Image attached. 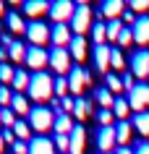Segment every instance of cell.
<instances>
[{
  "instance_id": "1",
  "label": "cell",
  "mask_w": 149,
  "mask_h": 154,
  "mask_svg": "<svg viewBox=\"0 0 149 154\" xmlns=\"http://www.w3.org/2000/svg\"><path fill=\"white\" fill-rule=\"evenodd\" d=\"M52 84H55V79L50 76L47 71H39V73H32V84H29V99L32 102H37V105H42V102H47V99L55 97V91H52Z\"/></svg>"
},
{
  "instance_id": "2",
  "label": "cell",
  "mask_w": 149,
  "mask_h": 154,
  "mask_svg": "<svg viewBox=\"0 0 149 154\" xmlns=\"http://www.w3.org/2000/svg\"><path fill=\"white\" fill-rule=\"evenodd\" d=\"M26 120H29V125H32V131L37 136H45L55 125V110L52 107H45V105H34Z\"/></svg>"
},
{
  "instance_id": "3",
  "label": "cell",
  "mask_w": 149,
  "mask_h": 154,
  "mask_svg": "<svg viewBox=\"0 0 149 154\" xmlns=\"http://www.w3.org/2000/svg\"><path fill=\"white\" fill-rule=\"evenodd\" d=\"M71 50L68 47H50V68L55 71V76H68L71 73Z\"/></svg>"
},
{
  "instance_id": "4",
  "label": "cell",
  "mask_w": 149,
  "mask_h": 154,
  "mask_svg": "<svg viewBox=\"0 0 149 154\" xmlns=\"http://www.w3.org/2000/svg\"><path fill=\"white\" fill-rule=\"evenodd\" d=\"M92 8H89V3H76V13L73 18H71V32L76 34V37H84V32L86 29H92Z\"/></svg>"
},
{
  "instance_id": "5",
  "label": "cell",
  "mask_w": 149,
  "mask_h": 154,
  "mask_svg": "<svg viewBox=\"0 0 149 154\" xmlns=\"http://www.w3.org/2000/svg\"><path fill=\"white\" fill-rule=\"evenodd\" d=\"M73 13H76V3H71V0H55V3H50V18H52V24H71Z\"/></svg>"
},
{
  "instance_id": "6",
  "label": "cell",
  "mask_w": 149,
  "mask_h": 154,
  "mask_svg": "<svg viewBox=\"0 0 149 154\" xmlns=\"http://www.w3.org/2000/svg\"><path fill=\"white\" fill-rule=\"evenodd\" d=\"M26 39L32 47H45L50 42V26L42 21H29L26 24Z\"/></svg>"
},
{
  "instance_id": "7",
  "label": "cell",
  "mask_w": 149,
  "mask_h": 154,
  "mask_svg": "<svg viewBox=\"0 0 149 154\" xmlns=\"http://www.w3.org/2000/svg\"><path fill=\"white\" fill-rule=\"evenodd\" d=\"M128 105H131V110H136V115L147 112V107H149V84L139 81L131 91H128Z\"/></svg>"
},
{
  "instance_id": "8",
  "label": "cell",
  "mask_w": 149,
  "mask_h": 154,
  "mask_svg": "<svg viewBox=\"0 0 149 154\" xmlns=\"http://www.w3.org/2000/svg\"><path fill=\"white\" fill-rule=\"evenodd\" d=\"M24 65H29L34 73H39V71H45L50 65V50H45V47H26V63Z\"/></svg>"
},
{
  "instance_id": "9",
  "label": "cell",
  "mask_w": 149,
  "mask_h": 154,
  "mask_svg": "<svg viewBox=\"0 0 149 154\" xmlns=\"http://www.w3.org/2000/svg\"><path fill=\"white\" fill-rule=\"evenodd\" d=\"M89 84H92L89 71H84V68L73 65V68H71V73H68V86H71V94H73V97H81V91L86 89Z\"/></svg>"
},
{
  "instance_id": "10",
  "label": "cell",
  "mask_w": 149,
  "mask_h": 154,
  "mask_svg": "<svg viewBox=\"0 0 149 154\" xmlns=\"http://www.w3.org/2000/svg\"><path fill=\"white\" fill-rule=\"evenodd\" d=\"M50 42L52 47H71L73 42V32L68 24H52L50 26Z\"/></svg>"
},
{
  "instance_id": "11",
  "label": "cell",
  "mask_w": 149,
  "mask_h": 154,
  "mask_svg": "<svg viewBox=\"0 0 149 154\" xmlns=\"http://www.w3.org/2000/svg\"><path fill=\"white\" fill-rule=\"evenodd\" d=\"M92 57H94V68L107 76V68H113V47L110 45H94Z\"/></svg>"
},
{
  "instance_id": "12",
  "label": "cell",
  "mask_w": 149,
  "mask_h": 154,
  "mask_svg": "<svg viewBox=\"0 0 149 154\" xmlns=\"http://www.w3.org/2000/svg\"><path fill=\"white\" fill-rule=\"evenodd\" d=\"M126 13V3L123 0H105L102 5H99L97 16L105 18V21H118V18Z\"/></svg>"
},
{
  "instance_id": "13",
  "label": "cell",
  "mask_w": 149,
  "mask_h": 154,
  "mask_svg": "<svg viewBox=\"0 0 149 154\" xmlns=\"http://www.w3.org/2000/svg\"><path fill=\"white\" fill-rule=\"evenodd\" d=\"M115 146H118L115 125H113V128H99L97 131V149H99V154H110Z\"/></svg>"
},
{
  "instance_id": "14",
  "label": "cell",
  "mask_w": 149,
  "mask_h": 154,
  "mask_svg": "<svg viewBox=\"0 0 149 154\" xmlns=\"http://www.w3.org/2000/svg\"><path fill=\"white\" fill-rule=\"evenodd\" d=\"M131 73L139 79L149 76V50H136L131 55Z\"/></svg>"
},
{
  "instance_id": "15",
  "label": "cell",
  "mask_w": 149,
  "mask_h": 154,
  "mask_svg": "<svg viewBox=\"0 0 149 154\" xmlns=\"http://www.w3.org/2000/svg\"><path fill=\"white\" fill-rule=\"evenodd\" d=\"M21 11H24V16H29L32 21H39V16L50 13V3L47 0H26V3H21Z\"/></svg>"
},
{
  "instance_id": "16",
  "label": "cell",
  "mask_w": 149,
  "mask_h": 154,
  "mask_svg": "<svg viewBox=\"0 0 149 154\" xmlns=\"http://www.w3.org/2000/svg\"><path fill=\"white\" fill-rule=\"evenodd\" d=\"M55 144H52V138L47 136H34L29 141V154H55Z\"/></svg>"
},
{
  "instance_id": "17",
  "label": "cell",
  "mask_w": 149,
  "mask_h": 154,
  "mask_svg": "<svg viewBox=\"0 0 149 154\" xmlns=\"http://www.w3.org/2000/svg\"><path fill=\"white\" fill-rule=\"evenodd\" d=\"M131 32H133V42H139V45H149V13L136 18V24L131 26Z\"/></svg>"
},
{
  "instance_id": "18",
  "label": "cell",
  "mask_w": 149,
  "mask_h": 154,
  "mask_svg": "<svg viewBox=\"0 0 149 154\" xmlns=\"http://www.w3.org/2000/svg\"><path fill=\"white\" fill-rule=\"evenodd\" d=\"M76 128V123L71 115L66 112H55V125H52V131H55V136H71Z\"/></svg>"
},
{
  "instance_id": "19",
  "label": "cell",
  "mask_w": 149,
  "mask_h": 154,
  "mask_svg": "<svg viewBox=\"0 0 149 154\" xmlns=\"http://www.w3.org/2000/svg\"><path fill=\"white\" fill-rule=\"evenodd\" d=\"M11 110L16 112V118H29V112H32V105H29V97L26 94H16L13 91V99H11Z\"/></svg>"
},
{
  "instance_id": "20",
  "label": "cell",
  "mask_w": 149,
  "mask_h": 154,
  "mask_svg": "<svg viewBox=\"0 0 149 154\" xmlns=\"http://www.w3.org/2000/svg\"><path fill=\"white\" fill-rule=\"evenodd\" d=\"M84 149H86V131L84 125H76L71 133V154H84Z\"/></svg>"
},
{
  "instance_id": "21",
  "label": "cell",
  "mask_w": 149,
  "mask_h": 154,
  "mask_svg": "<svg viewBox=\"0 0 149 154\" xmlns=\"http://www.w3.org/2000/svg\"><path fill=\"white\" fill-rule=\"evenodd\" d=\"M29 84H32V73L26 68H16V76H13V91L16 94H24L29 91Z\"/></svg>"
},
{
  "instance_id": "22",
  "label": "cell",
  "mask_w": 149,
  "mask_h": 154,
  "mask_svg": "<svg viewBox=\"0 0 149 154\" xmlns=\"http://www.w3.org/2000/svg\"><path fill=\"white\" fill-rule=\"evenodd\" d=\"M5 24H8V29L13 34H26V24H24V18H21V13H16V11L5 13Z\"/></svg>"
},
{
  "instance_id": "23",
  "label": "cell",
  "mask_w": 149,
  "mask_h": 154,
  "mask_svg": "<svg viewBox=\"0 0 149 154\" xmlns=\"http://www.w3.org/2000/svg\"><path fill=\"white\" fill-rule=\"evenodd\" d=\"M94 99L99 102L102 110H113V105H115V97H113V91H110L107 86H99V89L94 91Z\"/></svg>"
},
{
  "instance_id": "24",
  "label": "cell",
  "mask_w": 149,
  "mask_h": 154,
  "mask_svg": "<svg viewBox=\"0 0 149 154\" xmlns=\"http://www.w3.org/2000/svg\"><path fill=\"white\" fill-rule=\"evenodd\" d=\"M131 123L128 120H118L115 125V136H118V146H128V141H131Z\"/></svg>"
},
{
  "instance_id": "25",
  "label": "cell",
  "mask_w": 149,
  "mask_h": 154,
  "mask_svg": "<svg viewBox=\"0 0 149 154\" xmlns=\"http://www.w3.org/2000/svg\"><path fill=\"white\" fill-rule=\"evenodd\" d=\"M71 57H73L76 63H81L84 57H86V39L84 37H73V42H71Z\"/></svg>"
},
{
  "instance_id": "26",
  "label": "cell",
  "mask_w": 149,
  "mask_h": 154,
  "mask_svg": "<svg viewBox=\"0 0 149 154\" xmlns=\"http://www.w3.org/2000/svg\"><path fill=\"white\" fill-rule=\"evenodd\" d=\"M92 39H94V45L107 42V21H94L92 24Z\"/></svg>"
},
{
  "instance_id": "27",
  "label": "cell",
  "mask_w": 149,
  "mask_h": 154,
  "mask_svg": "<svg viewBox=\"0 0 149 154\" xmlns=\"http://www.w3.org/2000/svg\"><path fill=\"white\" fill-rule=\"evenodd\" d=\"M13 133H16L18 141H32L34 138V131H32V125H29V120H16Z\"/></svg>"
},
{
  "instance_id": "28",
  "label": "cell",
  "mask_w": 149,
  "mask_h": 154,
  "mask_svg": "<svg viewBox=\"0 0 149 154\" xmlns=\"http://www.w3.org/2000/svg\"><path fill=\"white\" fill-rule=\"evenodd\" d=\"M26 47H29V45H21V42H16L13 47H8V57H11L16 65H24V63H26Z\"/></svg>"
},
{
  "instance_id": "29",
  "label": "cell",
  "mask_w": 149,
  "mask_h": 154,
  "mask_svg": "<svg viewBox=\"0 0 149 154\" xmlns=\"http://www.w3.org/2000/svg\"><path fill=\"white\" fill-rule=\"evenodd\" d=\"M73 115H76V120H86V118L92 115V105H89V99H84V97H76Z\"/></svg>"
},
{
  "instance_id": "30",
  "label": "cell",
  "mask_w": 149,
  "mask_h": 154,
  "mask_svg": "<svg viewBox=\"0 0 149 154\" xmlns=\"http://www.w3.org/2000/svg\"><path fill=\"white\" fill-rule=\"evenodd\" d=\"M52 91H55V99H66L68 91H71V86H68V76H55Z\"/></svg>"
},
{
  "instance_id": "31",
  "label": "cell",
  "mask_w": 149,
  "mask_h": 154,
  "mask_svg": "<svg viewBox=\"0 0 149 154\" xmlns=\"http://www.w3.org/2000/svg\"><path fill=\"white\" fill-rule=\"evenodd\" d=\"M131 125L139 131L141 136H149V112H139V115H133Z\"/></svg>"
},
{
  "instance_id": "32",
  "label": "cell",
  "mask_w": 149,
  "mask_h": 154,
  "mask_svg": "<svg viewBox=\"0 0 149 154\" xmlns=\"http://www.w3.org/2000/svg\"><path fill=\"white\" fill-rule=\"evenodd\" d=\"M13 76H16L13 63H0V86H8V84H13Z\"/></svg>"
},
{
  "instance_id": "33",
  "label": "cell",
  "mask_w": 149,
  "mask_h": 154,
  "mask_svg": "<svg viewBox=\"0 0 149 154\" xmlns=\"http://www.w3.org/2000/svg\"><path fill=\"white\" fill-rule=\"evenodd\" d=\"M128 110H131V105H128V99L118 97V99H115V105H113V115H115L118 120H126V118H128Z\"/></svg>"
},
{
  "instance_id": "34",
  "label": "cell",
  "mask_w": 149,
  "mask_h": 154,
  "mask_svg": "<svg viewBox=\"0 0 149 154\" xmlns=\"http://www.w3.org/2000/svg\"><path fill=\"white\" fill-rule=\"evenodd\" d=\"M105 86H107L113 94H118V91L126 89V86H123V79H120V76H115V73H107V76H105Z\"/></svg>"
},
{
  "instance_id": "35",
  "label": "cell",
  "mask_w": 149,
  "mask_h": 154,
  "mask_svg": "<svg viewBox=\"0 0 149 154\" xmlns=\"http://www.w3.org/2000/svg\"><path fill=\"white\" fill-rule=\"evenodd\" d=\"M123 29L126 26L120 24V18H118V21H107V42H118V37H120Z\"/></svg>"
},
{
  "instance_id": "36",
  "label": "cell",
  "mask_w": 149,
  "mask_h": 154,
  "mask_svg": "<svg viewBox=\"0 0 149 154\" xmlns=\"http://www.w3.org/2000/svg\"><path fill=\"white\" fill-rule=\"evenodd\" d=\"M113 120H115L113 110H99V112H97V123H99V128H113Z\"/></svg>"
},
{
  "instance_id": "37",
  "label": "cell",
  "mask_w": 149,
  "mask_h": 154,
  "mask_svg": "<svg viewBox=\"0 0 149 154\" xmlns=\"http://www.w3.org/2000/svg\"><path fill=\"white\" fill-rule=\"evenodd\" d=\"M16 120H21V118H16V112H13L11 107H3V118H0L3 128H13V125H16Z\"/></svg>"
},
{
  "instance_id": "38",
  "label": "cell",
  "mask_w": 149,
  "mask_h": 154,
  "mask_svg": "<svg viewBox=\"0 0 149 154\" xmlns=\"http://www.w3.org/2000/svg\"><path fill=\"white\" fill-rule=\"evenodd\" d=\"M52 144H55V149L58 152H63V154H71V136H55L52 138Z\"/></svg>"
},
{
  "instance_id": "39",
  "label": "cell",
  "mask_w": 149,
  "mask_h": 154,
  "mask_svg": "<svg viewBox=\"0 0 149 154\" xmlns=\"http://www.w3.org/2000/svg\"><path fill=\"white\" fill-rule=\"evenodd\" d=\"M128 11L147 16V11H149V0H131V3H128Z\"/></svg>"
},
{
  "instance_id": "40",
  "label": "cell",
  "mask_w": 149,
  "mask_h": 154,
  "mask_svg": "<svg viewBox=\"0 0 149 154\" xmlns=\"http://www.w3.org/2000/svg\"><path fill=\"white\" fill-rule=\"evenodd\" d=\"M11 99H13L11 86H0V107H11Z\"/></svg>"
},
{
  "instance_id": "41",
  "label": "cell",
  "mask_w": 149,
  "mask_h": 154,
  "mask_svg": "<svg viewBox=\"0 0 149 154\" xmlns=\"http://www.w3.org/2000/svg\"><path fill=\"white\" fill-rule=\"evenodd\" d=\"M113 68H115V71H123L126 68L123 55H120V50H115V47H113Z\"/></svg>"
},
{
  "instance_id": "42",
  "label": "cell",
  "mask_w": 149,
  "mask_h": 154,
  "mask_svg": "<svg viewBox=\"0 0 149 154\" xmlns=\"http://www.w3.org/2000/svg\"><path fill=\"white\" fill-rule=\"evenodd\" d=\"M131 42H133V32L128 29V26H126L123 32H120V37H118V45H123V47H128Z\"/></svg>"
},
{
  "instance_id": "43",
  "label": "cell",
  "mask_w": 149,
  "mask_h": 154,
  "mask_svg": "<svg viewBox=\"0 0 149 154\" xmlns=\"http://www.w3.org/2000/svg\"><path fill=\"white\" fill-rule=\"evenodd\" d=\"M11 152L13 154H29V141H16L11 146Z\"/></svg>"
},
{
  "instance_id": "44",
  "label": "cell",
  "mask_w": 149,
  "mask_h": 154,
  "mask_svg": "<svg viewBox=\"0 0 149 154\" xmlns=\"http://www.w3.org/2000/svg\"><path fill=\"white\" fill-rule=\"evenodd\" d=\"M3 141H5V146H13L18 141L16 133H13V128H5V131H3Z\"/></svg>"
},
{
  "instance_id": "45",
  "label": "cell",
  "mask_w": 149,
  "mask_h": 154,
  "mask_svg": "<svg viewBox=\"0 0 149 154\" xmlns=\"http://www.w3.org/2000/svg\"><path fill=\"white\" fill-rule=\"evenodd\" d=\"M133 154H149V141H141V144L133 146Z\"/></svg>"
},
{
  "instance_id": "46",
  "label": "cell",
  "mask_w": 149,
  "mask_h": 154,
  "mask_svg": "<svg viewBox=\"0 0 149 154\" xmlns=\"http://www.w3.org/2000/svg\"><path fill=\"white\" fill-rule=\"evenodd\" d=\"M123 86H126L128 91H131L133 86H136V84H133V73H123Z\"/></svg>"
},
{
  "instance_id": "47",
  "label": "cell",
  "mask_w": 149,
  "mask_h": 154,
  "mask_svg": "<svg viewBox=\"0 0 149 154\" xmlns=\"http://www.w3.org/2000/svg\"><path fill=\"white\" fill-rule=\"evenodd\" d=\"M0 42H3V47H5V50H8V47H13V45H16V39H13L11 34H3V37H0Z\"/></svg>"
},
{
  "instance_id": "48",
  "label": "cell",
  "mask_w": 149,
  "mask_h": 154,
  "mask_svg": "<svg viewBox=\"0 0 149 154\" xmlns=\"http://www.w3.org/2000/svg\"><path fill=\"white\" fill-rule=\"evenodd\" d=\"M123 21H126V24H136V13H133V11H126V13H123Z\"/></svg>"
},
{
  "instance_id": "49",
  "label": "cell",
  "mask_w": 149,
  "mask_h": 154,
  "mask_svg": "<svg viewBox=\"0 0 149 154\" xmlns=\"http://www.w3.org/2000/svg\"><path fill=\"white\" fill-rule=\"evenodd\" d=\"M115 154H133V149H128V146H118Z\"/></svg>"
},
{
  "instance_id": "50",
  "label": "cell",
  "mask_w": 149,
  "mask_h": 154,
  "mask_svg": "<svg viewBox=\"0 0 149 154\" xmlns=\"http://www.w3.org/2000/svg\"><path fill=\"white\" fill-rule=\"evenodd\" d=\"M5 57H8V50H5V47H0V63H8Z\"/></svg>"
},
{
  "instance_id": "51",
  "label": "cell",
  "mask_w": 149,
  "mask_h": 154,
  "mask_svg": "<svg viewBox=\"0 0 149 154\" xmlns=\"http://www.w3.org/2000/svg\"><path fill=\"white\" fill-rule=\"evenodd\" d=\"M0 154H5V141H3V133H0Z\"/></svg>"
},
{
  "instance_id": "52",
  "label": "cell",
  "mask_w": 149,
  "mask_h": 154,
  "mask_svg": "<svg viewBox=\"0 0 149 154\" xmlns=\"http://www.w3.org/2000/svg\"><path fill=\"white\" fill-rule=\"evenodd\" d=\"M5 13H8V11H5V5L0 3V16H5Z\"/></svg>"
},
{
  "instance_id": "53",
  "label": "cell",
  "mask_w": 149,
  "mask_h": 154,
  "mask_svg": "<svg viewBox=\"0 0 149 154\" xmlns=\"http://www.w3.org/2000/svg\"><path fill=\"white\" fill-rule=\"evenodd\" d=\"M0 118H3V107H0ZM0 125H3V123H0Z\"/></svg>"
},
{
  "instance_id": "54",
  "label": "cell",
  "mask_w": 149,
  "mask_h": 154,
  "mask_svg": "<svg viewBox=\"0 0 149 154\" xmlns=\"http://www.w3.org/2000/svg\"><path fill=\"white\" fill-rule=\"evenodd\" d=\"M5 154H13V152H5Z\"/></svg>"
},
{
  "instance_id": "55",
  "label": "cell",
  "mask_w": 149,
  "mask_h": 154,
  "mask_svg": "<svg viewBox=\"0 0 149 154\" xmlns=\"http://www.w3.org/2000/svg\"><path fill=\"white\" fill-rule=\"evenodd\" d=\"M110 154H115V152H110Z\"/></svg>"
}]
</instances>
